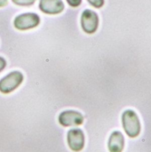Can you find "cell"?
Listing matches in <instances>:
<instances>
[{
    "label": "cell",
    "mask_w": 151,
    "mask_h": 152,
    "mask_svg": "<svg viewBox=\"0 0 151 152\" xmlns=\"http://www.w3.org/2000/svg\"><path fill=\"white\" fill-rule=\"evenodd\" d=\"M108 148L109 152H123L125 148V137L123 134L119 131H115L111 134Z\"/></svg>",
    "instance_id": "obj_8"
},
{
    "label": "cell",
    "mask_w": 151,
    "mask_h": 152,
    "mask_svg": "<svg viewBox=\"0 0 151 152\" xmlns=\"http://www.w3.org/2000/svg\"><path fill=\"white\" fill-rule=\"evenodd\" d=\"M40 23V18L36 13L27 12L18 15L14 20L13 25L19 30H28L37 27Z\"/></svg>",
    "instance_id": "obj_3"
},
{
    "label": "cell",
    "mask_w": 151,
    "mask_h": 152,
    "mask_svg": "<svg viewBox=\"0 0 151 152\" xmlns=\"http://www.w3.org/2000/svg\"><path fill=\"white\" fill-rule=\"evenodd\" d=\"M68 2V4L72 6V7H77L81 4L82 0H66Z\"/></svg>",
    "instance_id": "obj_11"
},
{
    "label": "cell",
    "mask_w": 151,
    "mask_h": 152,
    "mask_svg": "<svg viewBox=\"0 0 151 152\" xmlns=\"http://www.w3.org/2000/svg\"><path fill=\"white\" fill-rule=\"evenodd\" d=\"M5 66H6V61L3 57H0V72L4 70Z\"/></svg>",
    "instance_id": "obj_12"
},
{
    "label": "cell",
    "mask_w": 151,
    "mask_h": 152,
    "mask_svg": "<svg viewBox=\"0 0 151 152\" xmlns=\"http://www.w3.org/2000/svg\"><path fill=\"white\" fill-rule=\"evenodd\" d=\"M15 4L20 6H29L32 5L36 0H12Z\"/></svg>",
    "instance_id": "obj_9"
},
{
    "label": "cell",
    "mask_w": 151,
    "mask_h": 152,
    "mask_svg": "<svg viewBox=\"0 0 151 152\" xmlns=\"http://www.w3.org/2000/svg\"><path fill=\"white\" fill-rule=\"evenodd\" d=\"M122 123L125 134L131 138H136L140 135L142 126L138 115L132 110H125L122 115Z\"/></svg>",
    "instance_id": "obj_1"
},
{
    "label": "cell",
    "mask_w": 151,
    "mask_h": 152,
    "mask_svg": "<svg viewBox=\"0 0 151 152\" xmlns=\"http://www.w3.org/2000/svg\"><path fill=\"white\" fill-rule=\"evenodd\" d=\"M23 81V75L20 71H12L0 80V92L10 94L17 89Z\"/></svg>",
    "instance_id": "obj_2"
},
{
    "label": "cell",
    "mask_w": 151,
    "mask_h": 152,
    "mask_svg": "<svg viewBox=\"0 0 151 152\" xmlns=\"http://www.w3.org/2000/svg\"><path fill=\"white\" fill-rule=\"evenodd\" d=\"M91 5L95 8H101L104 4V0H87Z\"/></svg>",
    "instance_id": "obj_10"
},
{
    "label": "cell",
    "mask_w": 151,
    "mask_h": 152,
    "mask_svg": "<svg viewBox=\"0 0 151 152\" xmlns=\"http://www.w3.org/2000/svg\"><path fill=\"white\" fill-rule=\"evenodd\" d=\"M81 26L85 33L87 34L94 33L99 27L98 14L90 9L85 10L81 15Z\"/></svg>",
    "instance_id": "obj_4"
},
{
    "label": "cell",
    "mask_w": 151,
    "mask_h": 152,
    "mask_svg": "<svg viewBox=\"0 0 151 152\" xmlns=\"http://www.w3.org/2000/svg\"><path fill=\"white\" fill-rule=\"evenodd\" d=\"M84 122V117L76 110H65L59 116V123L65 127L80 126Z\"/></svg>",
    "instance_id": "obj_6"
},
{
    "label": "cell",
    "mask_w": 151,
    "mask_h": 152,
    "mask_svg": "<svg viewBox=\"0 0 151 152\" xmlns=\"http://www.w3.org/2000/svg\"><path fill=\"white\" fill-rule=\"evenodd\" d=\"M8 0H0V7H4L7 4Z\"/></svg>",
    "instance_id": "obj_13"
},
{
    "label": "cell",
    "mask_w": 151,
    "mask_h": 152,
    "mask_svg": "<svg viewBox=\"0 0 151 152\" xmlns=\"http://www.w3.org/2000/svg\"><path fill=\"white\" fill-rule=\"evenodd\" d=\"M68 144L71 151H81L85 147V134L81 129L74 128L68 132Z\"/></svg>",
    "instance_id": "obj_5"
},
{
    "label": "cell",
    "mask_w": 151,
    "mask_h": 152,
    "mask_svg": "<svg viewBox=\"0 0 151 152\" xmlns=\"http://www.w3.org/2000/svg\"><path fill=\"white\" fill-rule=\"evenodd\" d=\"M39 9L47 14H58L64 10L62 0H40Z\"/></svg>",
    "instance_id": "obj_7"
}]
</instances>
